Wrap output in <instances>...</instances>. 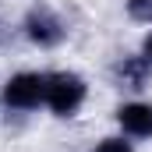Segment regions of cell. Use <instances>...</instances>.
<instances>
[{
	"instance_id": "obj_1",
	"label": "cell",
	"mask_w": 152,
	"mask_h": 152,
	"mask_svg": "<svg viewBox=\"0 0 152 152\" xmlns=\"http://www.w3.org/2000/svg\"><path fill=\"white\" fill-rule=\"evenodd\" d=\"M85 99V81L78 75H53L46 78V103L60 117H71Z\"/></svg>"
},
{
	"instance_id": "obj_5",
	"label": "cell",
	"mask_w": 152,
	"mask_h": 152,
	"mask_svg": "<svg viewBox=\"0 0 152 152\" xmlns=\"http://www.w3.org/2000/svg\"><path fill=\"white\" fill-rule=\"evenodd\" d=\"M145 64H149L145 57H142V60H124L117 71H120V78H127L134 88H142V81H145Z\"/></svg>"
},
{
	"instance_id": "obj_8",
	"label": "cell",
	"mask_w": 152,
	"mask_h": 152,
	"mask_svg": "<svg viewBox=\"0 0 152 152\" xmlns=\"http://www.w3.org/2000/svg\"><path fill=\"white\" fill-rule=\"evenodd\" d=\"M145 60H152V36L145 39Z\"/></svg>"
},
{
	"instance_id": "obj_4",
	"label": "cell",
	"mask_w": 152,
	"mask_h": 152,
	"mask_svg": "<svg viewBox=\"0 0 152 152\" xmlns=\"http://www.w3.org/2000/svg\"><path fill=\"white\" fill-rule=\"evenodd\" d=\"M117 120H120V127H124L127 134H134V138H149L152 134V106H145V103H127V106H120V110H117Z\"/></svg>"
},
{
	"instance_id": "obj_7",
	"label": "cell",
	"mask_w": 152,
	"mask_h": 152,
	"mask_svg": "<svg viewBox=\"0 0 152 152\" xmlns=\"http://www.w3.org/2000/svg\"><path fill=\"white\" fill-rule=\"evenodd\" d=\"M96 152H131V145L124 142V138H106V142H99Z\"/></svg>"
},
{
	"instance_id": "obj_2",
	"label": "cell",
	"mask_w": 152,
	"mask_h": 152,
	"mask_svg": "<svg viewBox=\"0 0 152 152\" xmlns=\"http://www.w3.org/2000/svg\"><path fill=\"white\" fill-rule=\"evenodd\" d=\"M46 99V78L42 75H14L4 88V103L14 110H32Z\"/></svg>"
},
{
	"instance_id": "obj_6",
	"label": "cell",
	"mask_w": 152,
	"mask_h": 152,
	"mask_svg": "<svg viewBox=\"0 0 152 152\" xmlns=\"http://www.w3.org/2000/svg\"><path fill=\"white\" fill-rule=\"evenodd\" d=\"M127 11L142 21H152V0H127Z\"/></svg>"
},
{
	"instance_id": "obj_3",
	"label": "cell",
	"mask_w": 152,
	"mask_h": 152,
	"mask_svg": "<svg viewBox=\"0 0 152 152\" xmlns=\"http://www.w3.org/2000/svg\"><path fill=\"white\" fill-rule=\"evenodd\" d=\"M25 28H28V39H36L39 46H53V42L64 39V25H60V18H57L53 11H46V7H39V11L28 14Z\"/></svg>"
}]
</instances>
